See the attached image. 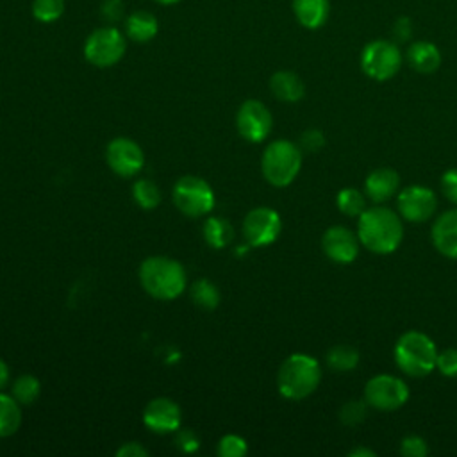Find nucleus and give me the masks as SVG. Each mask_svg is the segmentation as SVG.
Wrapping results in <instances>:
<instances>
[{
	"mask_svg": "<svg viewBox=\"0 0 457 457\" xmlns=\"http://www.w3.org/2000/svg\"><path fill=\"white\" fill-rule=\"evenodd\" d=\"M430 237L439 253L457 259V209H450L436 218Z\"/></svg>",
	"mask_w": 457,
	"mask_h": 457,
	"instance_id": "obj_16",
	"label": "nucleus"
},
{
	"mask_svg": "<svg viewBox=\"0 0 457 457\" xmlns=\"http://www.w3.org/2000/svg\"><path fill=\"white\" fill-rule=\"evenodd\" d=\"M437 348L434 341L418 330L402 334L395 345V362L409 377H425L436 368Z\"/></svg>",
	"mask_w": 457,
	"mask_h": 457,
	"instance_id": "obj_4",
	"label": "nucleus"
},
{
	"mask_svg": "<svg viewBox=\"0 0 457 457\" xmlns=\"http://www.w3.org/2000/svg\"><path fill=\"white\" fill-rule=\"evenodd\" d=\"M12 396L20 405H29L39 396V380L32 375H23L16 378L12 386Z\"/></svg>",
	"mask_w": 457,
	"mask_h": 457,
	"instance_id": "obj_28",
	"label": "nucleus"
},
{
	"mask_svg": "<svg viewBox=\"0 0 457 457\" xmlns=\"http://www.w3.org/2000/svg\"><path fill=\"white\" fill-rule=\"evenodd\" d=\"M7 380H9V368H7V364L0 359V389L7 384Z\"/></svg>",
	"mask_w": 457,
	"mask_h": 457,
	"instance_id": "obj_41",
	"label": "nucleus"
},
{
	"mask_svg": "<svg viewBox=\"0 0 457 457\" xmlns=\"http://www.w3.org/2000/svg\"><path fill=\"white\" fill-rule=\"evenodd\" d=\"M21 423V411L20 403L14 396H7L0 393V437H7L18 430Z\"/></svg>",
	"mask_w": 457,
	"mask_h": 457,
	"instance_id": "obj_22",
	"label": "nucleus"
},
{
	"mask_svg": "<svg viewBox=\"0 0 457 457\" xmlns=\"http://www.w3.org/2000/svg\"><path fill=\"white\" fill-rule=\"evenodd\" d=\"M148 452L139 443H125L118 448L116 455L120 457H145Z\"/></svg>",
	"mask_w": 457,
	"mask_h": 457,
	"instance_id": "obj_39",
	"label": "nucleus"
},
{
	"mask_svg": "<svg viewBox=\"0 0 457 457\" xmlns=\"http://www.w3.org/2000/svg\"><path fill=\"white\" fill-rule=\"evenodd\" d=\"M270 89L273 96L282 102H298L305 93L302 79L289 70L275 71L270 79Z\"/></svg>",
	"mask_w": 457,
	"mask_h": 457,
	"instance_id": "obj_21",
	"label": "nucleus"
},
{
	"mask_svg": "<svg viewBox=\"0 0 457 457\" xmlns=\"http://www.w3.org/2000/svg\"><path fill=\"white\" fill-rule=\"evenodd\" d=\"M261 168L271 186L286 187L296 179L302 168L300 148L287 139L271 141L262 152Z\"/></svg>",
	"mask_w": 457,
	"mask_h": 457,
	"instance_id": "obj_5",
	"label": "nucleus"
},
{
	"mask_svg": "<svg viewBox=\"0 0 457 457\" xmlns=\"http://www.w3.org/2000/svg\"><path fill=\"white\" fill-rule=\"evenodd\" d=\"M325 359L330 370L337 373L350 371L359 364V352L350 345H336L327 352Z\"/></svg>",
	"mask_w": 457,
	"mask_h": 457,
	"instance_id": "obj_24",
	"label": "nucleus"
},
{
	"mask_svg": "<svg viewBox=\"0 0 457 457\" xmlns=\"http://www.w3.org/2000/svg\"><path fill=\"white\" fill-rule=\"evenodd\" d=\"M400 453L403 457H423L428 453V446L423 437L411 434L400 441Z\"/></svg>",
	"mask_w": 457,
	"mask_h": 457,
	"instance_id": "obj_32",
	"label": "nucleus"
},
{
	"mask_svg": "<svg viewBox=\"0 0 457 457\" xmlns=\"http://www.w3.org/2000/svg\"><path fill=\"white\" fill-rule=\"evenodd\" d=\"M218 453L221 457H241L246 453V443L236 434H227L218 443Z\"/></svg>",
	"mask_w": 457,
	"mask_h": 457,
	"instance_id": "obj_31",
	"label": "nucleus"
},
{
	"mask_svg": "<svg viewBox=\"0 0 457 457\" xmlns=\"http://www.w3.org/2000/svg\"><path fill=\"white\" fill-rule=\"evenodd\" d=\"M141 286L148 295L159 300H173L186 287V271L180 262L155 255L143 261L139 268Z\"/></svg>",
	"mask_w": 457,
	"mask_h": 457,
	"instance_id": "obj_2",
	"label": "nucleus"
},
{
	"mask_svg": "<svg viewBox=\"0 0 457 457\" xmlns=\"http://www.w3.org/2000/svg\"><path fill=\"white\" fill-rule=\"evenodd\" d=\"M359 237L350 228L334 225L323 232L321 237V248L323 253L339 264L352 262L359 253Z\"/></svg>",
	"mask_w": 457,
	"mask_h": 457,
	"instance_id": "obj_14",
	"label": "nucleus"
},
{
	"mask_svg": "<svg viewBox=\"0 0 457 457\" xmlns=\"http://www.w3.org/2000/svg\"><path fill=\"white\" fill-rule=\"evenodd\" d=\"M282 228L280 216L271 207H255L243 220V236L248 246L271 245Z\"/></svg>",
	"mask_w": 457,
	"mask_h": 457,
	"instance_id": "obj_10",
	"label": "nucleus"
},
{
	"mask_svg": "<svg viewBox=\"0 0 457 457\" xmlns=\"http://www.w3.org/2000/svg\"><path fill=\"white\" fill-rule=\"evenodd\" d=\"M123 27H125V36L136 43L152 41L159 32V21H157L155 14L150 11H145V9L132 11L125 18Z\"/></svg>",
	"mask_w": 457,
	"mask_h": 457,
	"instance_id": "obj_19",
	"label": "nucleus"
},
{
	"mask_svg": "<svg viewBox=\"0 0 457 457\" xmlns=\"http://www.w3.org/2000/svg\"><path fill=\"white\" fill-rule=\"evenodd\" d=\"M105 159L111 170L121 177L136 175L143 164L145 155L139 145L129 137H116L107 145Z\"/></svg>",
	"mask_w": 457,
	"mask_h": 457,
	"instance_id": "obj_13",
	"label": "nucleus"
},
{
	"mask_svg": "<svg viewBox=\"0 0 457 457\" xmlns=\"http://www.w3.org/2000/svg\"><path fill=\"white\" fill-rule=\"evenodd\" d=\"M409 398L407 384L395 375H375L364 386V400L378 411H396Z\"/></svg>",
	"mask_w": 457,
	"mask_h": 457,
	"instance_id": "obj_9",
	"label": "nucleus"
},
{
	"mask_svg": "<svg viewBox=\"0 0 457 457\" xmlns=\"http://www.w3.org/2000/svg\"><path fill=\"white\" fill-rule=\"evenodd\" d=\"M291 7L296 21L309 30L323 27L330 14L328 0H293Z\"/></svg>",
	"mask_w": 457,
	"mask_h": 457,
	"instance_id": "obj_18",
	"label": "nucleus"
},
{
	"mask_svg": "<svg viewBox=\"0 0 457 457\" xmlns=\"http://www.w3.org/2000/svg\"><path fill=\"white\" fill-rule=\"evenodd\" d=\"M357 237L373 253H391L402 243L403 225L389 207H366L357 221Z\"/></svg>",
	"mask_w": 457,
	"mask_h": 457,
	"instance_id": "obj_1",
	"label": "nucleus"
},
{
	"mask_svg": "<svg viewBox=\"0 0 457 457\" xmlns=\"http://www.w3.org/2000/svg\"><path fill=\"white\" fill-rule=\"evenodd\" d=\"M191 298L204 309H214L220 303V291L211 280L200 278L191 286Z\"/></svg>",
	"mask_w": 457,
	"mask_h": 457,
	"instance_id": "obj_26",
	"label": "nucleus"
},
{
	"mask_svg": "<svg viewBox=\"0 0 457 457\" xmlns=\"http://www.w3.org/2000/svg\"><path fill=\"white\" fill-rule=\"evenodd\" d=\"M407 62L418 73H434L441 66V52L430 41H414L407 48Z\"/></svg>",
	"mask_w": 457,
	"mask_h": 457,
	"instance_id": "obj_20",
	"label": "nucleus"
},
{
	"mask_svg": "<svg viewBox=\"0 0 457 457\" xmlns=\"http://www.w3.org/2000/svg\"><path fill=\"white\" fill-rule=\"evenodd\" d=\"M368 412V402L364 400H348L346 403L341 405L339 409V421L346 427L359 425Z\"/></svg>",
	"mask_w": 457,
	"mask_h": 457,
	"instance_id": "obj_30",
	"label": "nucleus"
},
{
	"mask_svg": "<svg viewBox=\"0 0 457 457\" xmlns=\"http://www.w3.org/2000/svg\"><path fill=\"white\" fill-rule=\"evenodd\" d=\"M400 186V177L393 168H377L370 171L364 180V195L375 204L386 202L391 198Z\"/></svg>",
	"mask_w": 457,
	"mask_h": 457,
	"instance_id": "obj_17",
	"label": "nucleus"
},
{
	"mask_svg": "<svg viewBox=\"0 0 457 457\" xmlns=\"http://www.w3.org/2000/svg\"><path fill=\"white\" fill-rule=\"evenodd\" d=\"M348 455H350V457H373L375 452H373L371 448H362V446H359V448H353Z\"/></svg>",
	"mask_w": 457,
	"mask_h": 457,
	"instance_id": "obj_40",
	"label": "nucleus"
},
{
	"mask_svg": "<svg viewBox=\"0 0 457 457\" xmlns=\"http://www.w3.org/2000/svg\"><path fill=\"white\" fill-rule=\"evenodd\" d=\"M236 125L239 134L252 143L262 141L273 125L270 109L259 100H246L241 104L236 114Z\"/></svg>",
	"mask_w": 457,
	"mask_h": 457,
	"instance_id": "obj_11",
	"label": "nucleus"
},
{
	"mask_svg": "<svg viewBox=\"0 0 457 457\" xmlns=\"http://www.w3.org/2000/svg\"><path fill=\"white\" fill-rule=\"evenodd\" d=\"M325 145V136L318 129H307L300 136V146L307 152H318Z\"/></svg>",
	"mask_w": 457,
	"mask_h": 457,
	"instance_id": "obj_35",
	"label": "nucleus"
},
{
	"mask_svg": "<svg viewBox=\"0 0 457 457\" xmlns=\"http://www.w3.org/2000/svg\"><path fill=\"white\" fill-rule=\"evenodd\" d=\"M336 204L343 214L350 218H359L366 209V195L355 187H345L337 193Z\"/></svg>",
	"mask_w": 457,
	"mask_h": 457,
	"instance_id": "obj_25",
	"label": "nucleus"
},
{
	"mask_svg": "<svg viewBox=\"0 0 457 457\" xmlns=\"http://www.w3.org/2000/svg\"><path fill=\"white\" fill-rule=\"evenodd\" d=\"M157 4H161V5H175V4H179L180 0H155Z\"/></svg>",
	"mask_w": 457,
	"mask_h": 457,
	"instance_id": "obj_42",
	"label": "nucleus"
},
{
	"mask_svg": "<svg viewBox=\"0 0 457 457\" xmlns=\"http://www.w3.org/2000/svg\"><path fill=\"white\" fill-rule=\"evenodd\" d=\"M123 2L121 0H104L100 4V16L105 20L109 25L118 23L123 18Z\"/></svg>",
	"mask_w": 457,
	"mask_h": 457,
	"instance_id": "obj_34",
	"label": "nucleus"
},
{
	"mask_svg": "<svg viewBox=\"0 0 457 457\" xmlns=\"http://www.w3.org/2000/svg\"><path fill=\"white\" fill-rule=\"evenodd\" d=\"M402 66V54L395 41L373 39L361 52V68L373 80H389Z\"/></svg>",
	"mask_w": 457,
	"mask_h": 457,
	"instance_id": "obj_7",
	"label": "nucleus"
},
{
	"mask_svg": "<svg viewBox=\"0 0 457 457\" xmlns=\"http://www.w3.org/2000/svg\"><path fill=\"white\" fill-rule=\"evenodd\" d=\"M64 0H32V16L41 23H54L64 14Z\"/></svg>",
	"mask_w": 457,
	"mask_h": 457,
	"instance_id": "obj_27",
	"label": "nucleus"
},
{
	"mask_svg": "<svg viewBox=\"0 0 457 457\" xmlns=\"http://www.w3.org/2000/svg\"><path fill=\"white\" fill-rule=\"evenodd\" d=\"M173 202L186 216H202L214 207V193L200 177H182L173 187Z\"/></svg>",
	"mask_w": 457,
	"mask_h": 457,
	"instance_id": "obj_8",
	"label": "nucleus"
},
{
	"mask_svg": "<svg viewBox=\"0 0 457 457\" xmlns=\"http://www.w3.org/2000/svg\"><path fill=\"white\" fill-rule=\"evenodd\" d=\"M411 34H412L411 20L407 16L396 18V21L393 25V37H395V41L396 43H403V41H407L411 37Z\"/></svg>",
	"mask_w": 457,
	"mask_h": 457,
	"instance_id": "obj_37",
	"label": "nucleus"
},
{
	"mask_svg": "<svg viewBox=\"0 0 457 457\" xmlns=\"http://www.w3.org/2000/svg\"><path fill=\"white\" fill-rule=\"evenodd\" d=\"M127 50V41L121 30L114 25H104L89 32L84 41V57L98 68H109L121 61Z\"/></svg>",
	"mask_w": 457,
	"mask_h": 457,
	"instance_id": "obj_6",
	"label": "nucleus"
},
{
	"mask_svg": "<svg viewBox=\"0 0 457 457\" xmlns=\"http://www.w3.org/2000/svg\"><path fill=\"white\" fill-rule=\"evenodd\" d=\"M177 443H179V446H180L184 452H195V450L198 448V439H196V436H195L191 430H182V432H179Z\"/></svg>",
	"mask_w": 457,
	"mask_h": 457,
	"instance_id": "obj_38",
	"label": "nucleus"
},
{
	"mask_svg": "<svg viewBox=\"0 0 457 457\" xmlns=\"http://www.w3.org/2000/svg\"><path fill=\"white\" fill-rule=\"evenodd\" d=\"M396 205L407 221L421 223L432 218L437 209V198L432 189L423 186H407L396 196Z\"/></svg>",
	"mask_w": 457,
	"mask_h": 457,
	"instance_id": "obj_12",
	"label": "nucleus"
},
{
	"mask_svg": "<svg viewBox=\"0 0 457 457\" xmlns=\"http://www.w3.org/2000/svg\"><path fill=\"white\" fill-rule=\"evenodd\" d=\"M321 380V368L318 361L307 353L289 355L277 375L278 391L289 400H302L316 391Z\"/></svg>",
	"mask_w": 457,
	"mask_h": 457,
	"instance_id": "obj_3",
	"label": "nucleus"
},
{
	"mask_svg": "<svg viewBox=\"0 0 457 457\" xmlns=\"http://www.w3.org/2000/svg\"><path fill=\"white\" fill-rule=\"evenodd\" d=\"M441 189L443 195L457 205V168L445 171V175L441 177Z\"/></svg>",
	"mask_w": 457,
	"mask_h": 457,
	"instance_id": "obj_36",
	"label": "nucleus"
},
{
	"mask_svg": "<svg viewBox=\"0 0 457 457\" xmlns=\"http://www.w3.org/2000/svg\"><path fill=\"white\" fill-rule=\"evenodd\" d=\"M436 368L441 371L445 377H457V348H446L441 353H437Z\"/></svg>",
	"mask_w": 457,
	"mask_h": 457,
	"instance_id": "obj_33",
	"label": "nucleus"
},
{
	"mask_svg": "<svg viewBox=\"0 0 457 457\" xmlns=\"http://www.w3.org/2000/svg\"><path fill=\"white\" fill-rule=\"evenodd\" d=\"M204 237L212 248H223L232 241L234 228L223 218H209L204 223Z\"/></svg>",
	"mask_w": 457,
	"mask_h": 457,
	"instance_id": "obj_23",
	"label": "nucleus"
},
{
	"mask_svg": "<svg viewBox=\"0 0 457 457\" xmlns=\"http://www.w3.org/2000/svg\"><path fill=\"white\" fill-rule=\"evenodd\" d=\"M143 421L150 430L157 434L175 432L180 425V409L170 398H155L146 405Z\"/></svg>",
	"mask_w": 457,
	"mask_h": 457,
	"instance_id": "obj_15",
	"label": "nucleus"
},
{
	"mask_svg": "<svg viewBox=\"0 0 457 457\" xmlns=\"http://www.w3.org/2000/svg\"><path fill=\"white\" fill-rule=\"evenodd\" d=\"M132 195L134 200L143 207V209H154L159 202H161V193L159 187L155 186V182L148 180V179H141L134 184L132 187Z\"/></svg>",
	"mask_w": 457,
	"mask_h": 457,
	"instance_id": "obj_29",
	"label": "nucleus"
}]
</instances>
